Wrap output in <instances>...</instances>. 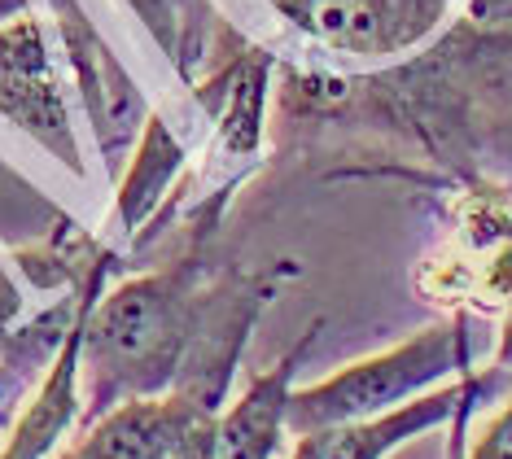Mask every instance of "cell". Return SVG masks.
Listing matches in <instances>:
<instances>
[{
    "instance_id": "1",
    "label": "cell",
    "mask_w": 512,
    "mask_h": 459,
    "mask_svg": "<svg viewBox=\"0 0 512 459\" xmlns=\"http://www.w3.org/2000/svg\"><path fill=\"white\" fill-rule=\"evenodd\" d=\"M272 88L276 123L289 132L381 136L416 158L407 180L447 193L477 180L512 188V27L464 18L429 49L368 75L276 62Z\"/></svg>"
},
{
    "instance_id": "2",
    "label": "cell",
    "mask_w": 512,
    "mask_h": 459,
    "mask_svg": "<svg viewBox=\"0 0 512 459\" xmlns=\"http://www.w3.org/2000/svg\"><path fill=\"white\" fill-rule=\"evenodd\" d=\"M211 241H189L167 267L106 285L84 324V411L127 398L184 394L219 411L263 311L298 276L294 258L267 267H219Z\"/></svg>"
},
{
    "instance_id": "3",
    "label": "cell",
    "mask_w": 512,
    "mask_h": 459,
    "mask_svg": "<svg viewBox=\"0 0 512 459\" xmlns=\"http://www.w3.org/2000/svg\"><path fill=\"white\" fill-rule=\"evenodd\" d=\"M421 302L447 315L495 320V372H512V188L477 180L451 188L447 232L412 272Z\"/></svg>"
},
{
    "instance_id": "4",
    "label": "cell",
    "mask_w": 512,
    "mask_h": 459,
    "mask_svg": "<svg viewBox=\"0 0 512 459\" xmlns=\"http://www.w3.org/2000/svg\"><path fill=\"white\" fill-rule=\"evenodd\" d=\"M464 372H473L469 315H447V320L377 350V355H364L329 372L324 381L289 390V433L381 416V411L412 403V398L438 390Z\"/></svg>"
},
{
    "instance_id": "5",
    "label": "cell",
    "mask_w": 512,
    "mask_h": 459,
    "mask_svg": "<svg viewBox=\"0 0 512 459\" xmlns=\"http://www.w3.org/2000/svg\"><path fill=\"white\" fill-rule=\"evenodd\" d=\"M49 14L57 40H62V57L71 66L84 119L92 127V140H97L101 167H106V175H119L154 110H149L145 92L136 88V79L127 75L119 53L110 49V40L97 31V22L88 18L79 0H49Z\"/></svg>"
},
{
    "instance_id": "6",
    "label": "cell",
    "mask_w": 512,
    "mask_h": 459,
    "mask_svg": "<svg viewBox=\"0 0 512 459\" xmlns=\"http://www.w3.org/2000/svg\"><path fill=\"white\" fill-rule=\"evenodd\" d=\"M0 114L31 140H40L75 180H88L71 127V105H66V79L31 5L0 18Z\"/></svg>"
},
{
    "instance_id": "7",
    "label": "cell",
    "mask_w": 512,
    "mask_h": 459,
    "mask_svg": "<svg viewBox=\"0 0 512 459\" xmlns=\"http://www.w3.org/2000/svg\"><path fill=\"white\" fill-rule=\"evenodd\" d=\"M451 0H285L281 14L329 53L386 62L425 49Z\"/></svg>"
},
{
    "instance_id": "8",
    "label": "cell",
    "mask_w": 512,
    "mask_h": 459,
    "mask_svg": "<svg viewBox=\"0 0 512 459\" xmlns=\"http://www.w3.org/2000/svg\"><path fill=\"white\" fill-rule=\"evenodd\" d=\"M219 411L184 394L127 398L88 420L84 433L53 459H211Z\"/></svg>"
},
{
    "instance_id": "9",
    "label": "cell",
    "mask_w": 512,
    "mask_h": 459,
    "mask_svg": "<svg viewBox=\"0 0 512 459\" xmlns=\"http://www.w3.org/2000/svg\"><path fill=\"white\" fill-rule=\"evenodd\" d=\"M495 372H464L456 381L438 385L412 403L381 411V416L368 420H342V425H324L311 433H294V446H289V459H390L394 451H403L407 442H416L429 429H442L456 420V411L469 403V398H482L486 385H491Z\"/></svg>"
},
{
    "instance_id": "10",
    "label": "cell",
    "mask_w": 512,
    "mask_h": 459,
    "mask_svg": "<svg viewBox=\"0 0 512 459\" xmlns=\"http://www.w3.org/2000/svg\"><path fill=\"white\" fill-rule=\"evenodd\" d=\"M189 171V149L171 132L162 114H149L132 158L119 171V193H114L110 237L123 241V254L145 250L162 232H171V193H180V175ZM106 237V241H110Z\"/></svg>"
},
{
    "instance_id": "11",
    "label": "cell",
    "mask_w": 512,
    "mask_h": 459,
    "mask_svg": "<svg viewBox=\"0 0 512 459\" xmlns=\"http://www.w3.org/2000/svg\"><path fill=\"white\" fill-rule=\"evenodd\" d=\"M324 320H311L298 333V341L285 350L272 368L250 376L246 390L232 398L228 407H219L215 433H211V459H276L289 433V390L302 368V359L311 355Z\"/></svg>"
},
{
    "instance_id": "12",
    "label": "cell",
    "mask_w": 512,
    "mask_h": 459,
    "mask_svg": "<svg viewBox=\"0 0 512 459\" xmlns=\"http://www.w3.org/2000/svg\"><path fill=\"white\" fill-rule=\"evenodd\" d=\"M92 302L79 311L71 337L62 341L49 372L40 376L31 398L18 407L14 425L5 433V446H0V459H53L62 451V438L84 416V324Z\"/></svg>"
},
{
    "instance_id": "13",
    "label": "cell",
    "mask_w": 512,
    "mask_h": 459,
    "mask_svg": "<svg viewBox=\"0 0 512 459\" xmlns=\"http://www.w3.org/2000/svg\"><path fill=\"white\" fill-rule=\"evenodd\" d=\"M123 5L132 9V18L145 27L184 84H197L237 35L211 0H123Z\"/></svg>"
},
{
    "instance_id": "14",
    "label": "cell",
    "mask_w": 512,
    "mask_h": 459,
    "mask_svg": "<svg viewBox=\"0 0 512 459\" xmlns=\"http://www.w3.org/2000/svg\"><path fill=\"white\" fill-rule=\"evenodd\" d=\"M71 223L75 219L62 206H53L36 184L22 180L9 162H0V241H5L9 258H22L49 245Z\"/></svg>"
},
{
    "instance_id": "15",
    "label": "cell",
    "mask_w": 512,
    "mask_h": 459,
    "mask_svg": "<svg viewBox=\"0 0 512 459\" xmlns=\"http://www.w3.org/2000/svg\"><path fill=\"white\" fill-rule=\"evenodd\" d=\"M460 459H512V394L473 442H460Z\"/></svg>"
},
{
    "instance_id": "16",
    "label": "cell",
    "mask_w": 512,
    "mask_h": 459,
    "mask_svg": "<svg viewBox=\"0 0 512 459\" xmlns=\"http://www.w3.org/2000/svg\"><path fill=\"white\" fill-rule=\"evenodd\" d=\"M18 315H22V289L5 272V263H0V333H9L18 324Z\"/></svg>"
},
{
    "instance_id": "17",
    "label": "cell",
    "mask_w": 512,
    "mask_h": 459,
    "mask_svg": "<svg viewBox=\"0 0 512 459\" xmlns=\"http://www.w3.org/2000/svg\"><path fill=\"white\" fill-rule=\"evenodd\" d=\"M469 18L482 27H512V0H469Z\"/></svg>"
},
{
    "instance_id": "18",
    "label": "cell",
    "mask_w": 512,
    "mask_h": 459,
    "mask_svg": "<svg viewBox=\"0 0 512 459\" xmlns=\"http://www.w3.org/2000/svg\"><path fill=\"white\" fill-rule=\"evenodd\" d=\"M473 407H477V398H469L460 411H456V420H451V442H447V459H460V442H464V429H469V416H473Z\"/></svg>"
},
{
    "instance_id": "19",
    "label": "cell",
    "mask_w": 512,
    "mask_h": 459,
    "mask_svg": "<svg viewBox=\"0 0 512 459\" xmlns=\"http://www.w3.org/2000/svg\"><path fill=\"white\" fill-rule=\"evenodd\" d=\"M272 5H285V0H272Z\"/></svg>"
}]
</instances>
